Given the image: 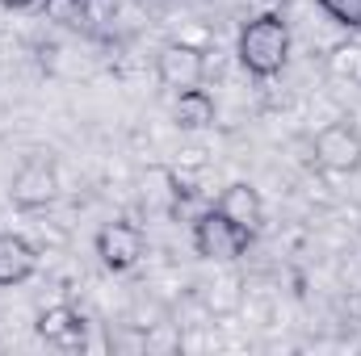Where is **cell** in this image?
I'll list each match as a JSON object with an SVG mask.
<instances>
[{
  "label": "cell",
  "mask_w": 361,
  "mask_h": 356,
  "mask_svg": "<svg viewBox=\"0 0 361 356\" xmlns=\"http://www.w3.org/2000/svg\"><path fill=\"white\" fill-rule=\"evenodd\" d=\"M294 55V30L286 21V8H269V13H252L240 34H235V59L248 76L257 80H273L286 72Z\"/></svg>",
  "instance_id": "1"
},
{
  "label": "cell",
  "mask_w": 361,
  "mask_h": 356,
  "mask_svg": "<svg viewBox=\"0 0 361 356\" xmlns=\"http://www.w3.org/2000/svg\"><path fill=\"white\" fill-rule=\"evenodd\" d=\"M252 248V231H244L240 222H231L223 210H202L193 218V252L206 265H240Z\"/></svg>",
  "instance_id": "2"
},
{
  "label": "cell",
  "mask_w": 361,
  "mask_h": 356,
  "mask_svg": "<svg viewBox=\"0 0 361 356\" xmlns=\"http://www.w3.org/2000/svg\"><path fill=\"white\" fill-rule=\"evenodd\" d=\"M311 160L328 177H353L361 172V130L349 117H332L311 134Z\"/></svg>",
  "instance_id": "3"
},
{
  "label": "cell",
  "mask_w": 361,
  "mask_h": 356,
  "mask_svg": "<svg viewBox=\"0 0 361 356\" xmlns=\"http://www.w3.org/2000/svg\"><path fill=\"white\" fill-rule=\"evenodd\" d=\"M156 76H160V84L169 92L202 89L206 76H210V51L173 38V42H164L160 55H156Z\"/></svg>",
  "instance_id": "4"
},
{
  "label": "cell",
  "mask_w": 361,
  "mask_h": 356,
  "mask_svg": "<svg viewBox=\"0 0 361 356\" xmlns=\"http://www.w3.org/2000/svg\"><path fill=\"white\" fill-rule=\"evenodd\" d=\"M92 248H97V260L109 268V272H130V268L147 256V235L130 218H109L97 231Z\"/></svg>",
  "instance_id": "5"
},
{
  "label": "cell",
  "mask_w": 361,
  "mask_h": 356,
  "mask_svg": "<svg viewBox=\"0 0 361 356\" xmlns=\"http://www.w3.org/2000/svg\"><path fill=\"white\" fill-rule=\"evenodd\" d=\"M59 197V168L51 160H25L8 177V201L17 210H47Z\"/></svg>",
  "instance_id": "6"
},
{
  "label": "cell",
  "mask_w": 361,
  "mask_h": 356,
  "mask_svg": "<svg viewBox=\"0 0 361 356\" xmlns=\"http://www.w3.org/2000/svg\"><path fill=\"white\" fill-rule=\"evenodd\" d=\"M34 331H38V340L55 344V348H80L85 336H89V319H85L72 302H55V306L38 310Z\"/></svg>",
  "instance_id": "7"
},
{
  "label": "cell",
  "mask_w": 361,
  "mask_h": 356,
  "mask_svg": "<svg viewBox=\"0 0 361 356\" xmlns=\"http://www.w3.org/2000/svg\"><path fill=\"white\" fill-rule=\"evenodd\" d=\"M38 243H30L17 231H0V289H17L38 272Z\"/></svg>",
  "instance_id": "8"
},
{
  "label": "cell",
  "mask_w": 361,
  "mask_h": 356,
  "mask_svg": "<svg viewBox=\"0 0 361 356\" xmlns=\"http://www.w3.org/2000/svg\"><path fill=\"white\" fill-rule=\"evenodd\" d=\"M214 210H223L231 222H240L244 231H261V222H265V197H261V189L252 184V180H231L223 193H219V205Z\"/></svg>",
  "instance_id": "9"
},
{
  "label": "cell",
  "mask_w": 361,
  "mask_h": 356,
  "mask_svg": "<svg viewBox=\"0 0 361 356\" xmlns=\"http://www.w3.org/2000/svg\"><path fill=\"white\" fill-rule=\"evenodd\" d=\"M173 126L180 134H202L214 126L219 117V101L210 96L206 89H185V92H173V109H169Z\"/></svg>",
  "instance_id": "10"
},
{
  "label": "cell",
  "mask_w": 361,
  "mask_h": 356,
  "mask_svg": "<svg viewBox=\"0 0 361 356\" xmlns=\"http://www.w3.org/2000/svg\"><path fill=\"white\" fill-rule=\"evenodd\" d=\"M324 68H328L332 80H345L349 89H361V42L357 38L332 42L328 55H324Z\"/></svg>",
  "instance_id": "11"
},
{
  "label": "cell",
  "mask_w": 361,
  "mask_h": 356,
  "mask_svg": "<svg viewBox=\"0 0 361 356\" xmlns=\"http://www.w3.org/2000/svg\"><path fill=\"white\" fill-rule=\"evenodd\" d=\"M244 281L240 276H214L197 298L206 302V310L214 314V319H223V314H235V310H244Z\"/></svg>",
  "instance_id": "12"
},
{
  "label": "cell",
  "mask_w": 361,
  "mask_h": 356,
  "mask_svg": "<svg viewBox=\"0 0 361 356\" xmlns=\"http://www.w3.org/2000/svg\"><path fill=\"white\" fill-rule=\"evenodd\" d=\"M319 8L345 34H361V0H319Z\"/></svg>",
  "instance_id": "13"
},
{
  "label": "cell",
  "mask_w": 361,
  "mask_h": 356,
  "mask_svg": "<svg viewBox=\"0 0 361 356\" xmlns=\"http://www.w3.org/2000/svg\"><path fill=\"white\" fill-rule=\"evenodd\" d=\"M38 8L47 13V21H59V25H80L85 21V0H42Z\"/></svg>",
  "instance_id": "14"
},
{
  "label": "cell",
  "mask_w": 361,
  "mask_h": 356,
  "mask_svg": "<svg viewBox=\"0 0 361 356\" xmlns=\"http://www.w3.org/2000/svg\"><path fill=\"white\" fill-rule=\"evenodd\" d=\"M345 314H349V323H361V289H353L345 298Z\"/></svg>",
  "instance_id": "15"
},
{
  "label": "cell",
  "mask_w": 361,
  "mask_h": 356,
  "mask_svg": "<svg viewBox=\"0 0 361 356\" xmlns=\"http://www.w3.org/2000/svg\"><path fill=\"white\" fill-rule=\"evenodd\" d=\"M42 0H0V8L4 13H30V8H38Z\"/></svg>",
  "instance_id": "16"
},
{
  "label": "cell",
  "mask_w": 361,
  "mask_h": 356,
  "mask_svg": "<svg viewBox=\"0 0 361 356\" xmlns=\"http://www.w3.org/2000/svg\"><path fill=\"white\" fill-rule=\"evenodd\" d=\"M277 4H281V8H290V4H298V0H277Z\"/></svg>",
  "instance_id": "17"
},
{
  "label": "cell",
  "mask_w": 361,
  "mask_h": 356,
  "mask_svg": "<svg viewBox=\"0 0 361 356\" xmlns=\"http://www.w3.org/2000/svg\"><path fill=\"white\" fill-rule=\"evenodd\" d=\"M311 4H319V0H311Z\"/></svg>",
  "instance_id": "18"
}]
</instances>
